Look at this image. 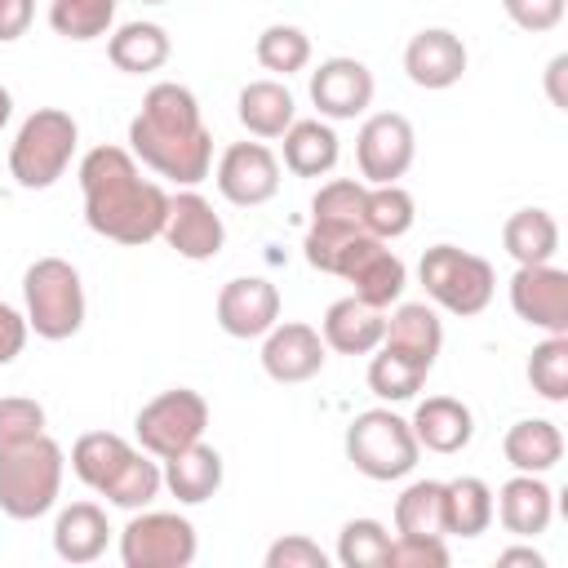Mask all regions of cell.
<instances>
[{
  "instance_id": "c3c4849f",
  "label": "cell",
  "mask_w": 568,
  "mask_h": 568,
  "mask_svg": "<svg viewBox=\"0 0 568 568\" xmlns=\"http://www.w3.org/2000/svg\"><path fill=\"white\" fill-rule=\"evenodd\" d=\"M497 564H501V568H515V564H524V568H546L541 550H532V546H506V550L497 555Z\"/></svg>"
},
{
  "instance_id": "8fae6325",
  "label": "cell",
  "mask_w": 568,
  "mask_h": 568,
  "mask_svg": "<svg viewBox=\"0 0 568 568\" xmlns=\"http://www.w3.org/2000/svg\"><path fill=\"white\" fill-rule=\"evenodd\" d=\"M413 155H417V133L399 111H377L355 133V164L364 186L399 182L413 169Z\"/></svg>"
},
{
  "instance_id": "83f0119b",
  "label": "cell",
  "mask_w": 568,
  "mask_h": 568,
  "mask_svg": "<svg viewBox=\"0 0 568 568\" xmlns=\"http://www.w3.org/2000/svg\"><path fill=\"white\" fill-rule=\"evenodd\" d=\"M235 111L253 138H280L297 120V102H293L288 84H280V80H248L240 89Z\"/></svg>"
},
{
  "instance_id": "ab89813d",
  "label": "cell",
  "mask_w": 568,
  "mask_h": 568,
  "mask_svg": "<svg viewBox=\"0 0 568 568\" xmlns=\"http://www.w3.org/2000/svg\"><path fill=\"white\" fill-rule=\"evenodd\" d=\"M390 532L377 519H346L337 532V564L342 568H386Z\"/></svg>"
},
{
  "instance_id": "d4e9b609",
  "label": "cell",
  "mask_w": 568,
  "mask_h": 568,
  "mask_svg": "<svg viewBox=\"0 0 568 568\" xmlns=\"http://www.w3.org/2000/svg\"><path fill=\"white\" fill-rule=\"evenodd\" d=\"M280 138H284V169L293 178H324V173H333V164L342 155L333 124L320 120V115L315 120H293Z\"/></svg>"
},
{
  "instance_id": "b9f144b4",
  "label": "cell",
  "mask_w": 568,
  "mask_h": 568,
  "mask_svg": "<svg viewBox=\"0 0 568 568\" xmlns=\"http://www.w3.org/2000/svg\"><path fill=\"white\" fill-rule=\"evenodd\" d=\"M386 568H448V546L444 537H390Z\"/></svg>"
},
{
  "instance_id": "5b68a950",
  "label": "cell",
  "mask_w": 568,
  "mask_h": 568,
  "mask_svg": "<svg viewBox=\"0 0 568 568\" xmlns=\"http://www.w3.org/2000/svg\"><path fill=\"white\" fill-rule=\"evenodd\" d=\"M27 328L44 342H67L84 328V284L67 257H36L22 275Z\"/></svg>"
},
{
  "instance_id": "d590c367",
  "label": "cell",
  "mask_w": 568,
  "mask_h": 568,
  "mask_svg": "<svg viewBox=\"0 0 568 568\" xmlns=\"http://www.w3.org/2000/svg\"><path fill=\"white\" fill-rule=\"evenodd\" d=\"M426 373H430V368L413 364L408 355H399V351H390V346H377V355L368 359V390H373L377 399H386V404H404V399H413V395L422 390Z\"/></svg>"
},
{
  "instance_id": "ee69618b",
  "label": "cell",
  "mask_w": 568,
  "mask_h": 568,
  "mask_svg": "<svg viewBox=\"0 0 568 568\" xmlns=\"http://www.w3.org/2000/svg\"><path fill=\"white\" fill-rule=\"evenodd\" d=\"M501 9L519 31H532V36L555 31L564 22V0H501Z\"/></svg>"
},
{
  "instance_id": "e0dca14e",
  "label": "cell",
  "mask_w": 568,
  "mask_h": 568,
  "mask_svg": "<svg viewBox=\"0 0 568 568\" xmlns=\"http://www.w3.org/2000/svg\"><path fill=\"white\" fill-rule=\"evenodd\" d=\"M324 359H328V346H324L320 328H311L302 320H288V324H275L271 333H262V368L280 386L311 382L324 368Z\"/></svg>"
},
{
  "instance_id": "5bb4252c",
  "label": "cell",
  "mask_w": 568,
  "mask_h": 568,
  "mask_svg": "<svg viewBox=\"0 0 568 568\" xmlns=\"http://www.w3.org/2000/svg\"><path fill=\"white\" fill-rule=\"evenodd\" d=\"M373 71L359 58H324L311 71V102L320 111V120H355L373 106Z\"/></svg>"
},
{
  "instance_id": "681fc988",
  "label": "cell",
  "mask_w": 568,
  "mask_h": 568,
  "mask_svg": "<svg viewBox=\"0 0 568 568\" xmlns=\"http://www.w3.org/2000/svg\"><path fill=\"white\" fill-rule=\"evenodd\" d=\"M9 115H13V93H9L4 84H0V129L9 124Z\"/></svg>"
},
{
  "instance_id": "9a60e30c",
  "label": "cell",
  "mask_w": 568,
  "mask_h": 568,
  "mask_svg": "<svg viewBox=\"0 0 568 568\" xmlns=\"http://www.w3.org/2000/svg\"><path fill=\"white\" fill-rule=\"evenodd\" d=\"M169 248L186 262H209L222 253L226 244V222L217 217V209L200 195V191H178L169 195V217H164V231Z\"/></svg>"
},
{
  "instance_id": "603a6c76",
  "label": "cell",
  "mask_w": 568,
  "mask_h": 568,
  "mask_svg": "<svg viewBox=\"0 0 568 568\" xmlns=\"http://www.w3.org/2000/svg\"><path fill=\"white\" fill-rule=\"evenodd\" d=\"M111 524L98 501H71L53 519V555L62 564H93L106 555Z\"/></svg>"
},
{
  "instance_id": "cb8c5ba5",
  "label": "cell",
  "mask_w": 568,
  "mask_h": 568,
  "mask_svg": "<svg viewBox=\"0 0 568 568\" xmlns=\"http://www.w3.org/2000/svg\"><path fill=\"white\" fill-rule=\"evenodd\" d=\"M222 475H226L222 453H217L213 444H204V439H195L191 448L164 457V488H169L182 506L209 501V497L222 488Z\"/></svg>"
},
{
  "instance_id": "d6a6232c",
  "label": "cell",
  "mask_w": 568,
  "mask_h": 568,
  "mask_svg": "<svg viewBox=\"0 0 568 568\" xmlns=\"http://www.w3.org/2000/svg\"><path fill=\"white\" fill-rule=\"evenodd\" d=\"M160 488H164V466H160V457L133 448V457L106 479L102 497H106L111 506H120V510H146V506L160 497Z\"/></svg>"
},
{
  "instance_id": "8992f818",
  "label": "cell",
  "mask_w": 568,
  "mask_h": 568,
  "mask_svg": "<svg viewBox=\"0 0 568 568\" xmlns=\"http://www.w3.org/2000/svg\"><path fill=\"white\" fill-rule=\"evenodd\" d=\"M417 280L435 306L448 315H479L497 293V271L488 257L457 248V244H430L417 262Z\"/></svg>"
},
{
  "instance_id": "bcb514c9",
  "label": "cell",
  "mask_w": 568,
  "mask_h": 568,
  "mask_svg": "<svg viewBox=\"0 0 568 568\" xmlns=\"http://www.w3.org/2000/svg\"><path fill=\"white\" fill-rule=\"evenodd\" d=\"M31 18H36V0H0V44L27 36Z\"/></svg>"
},
{
  "instance_id": "4dcf8cb0",
  "label": "cell",
  "mask_w": 568,
  "mask_h": 568,
  "mask_svg": "<svg viewBox=\"0 0 568 568\" xmlns=\"http://www.w3.org/2000/svg\"><path fill=\"white\" fill-rule=\"evenodd\" d=\"M129 457H133V444H129L124 435H115V430H84V435L71 444V470H75V479H80L84 488H93V493H102L106 479H111Z\"/></svg>"
},
{
  "instance_id": "8d00e7d4",
  "label": "cell",
  "mask_w": 568,
  "mask_h": 568,
  "mask_svg": "<svg viewBox=\"0 0 568 568\" xmlns=\"http://www.w3.org/2000/svg\"><path fill=\"white\" fill-rule=\"evenodd\" d=\"M120 0H49V27L62 40H98L111 31Z\"/></svg>"
},
{
  "instance_id": "74e56055",
  "label": "cell",
  "mask_w": 568,
  "mask_h": 568,
  "mask_svg": "<svg viewBox=\"0 0 568 568\" xmlns=\"http://www.w3.org/2000/svg\"><path fill=\"white\" fill-rule=\"evenodd\" d=\"M253 53L271 75H293V71H306V62H311V36L293 22H271L257 36Z\"/></svg>"
},
{
  "instance_id": "30bf717a",
  "label": "cell",
  "mask_w": 568,
  "mask_h": 568,
  "mask_svg": "<svg viewBox=\"0 0 568 568\" xmlns=\"http://www.w3.org/2000/svg\"><path fill=\"white\" fill-rule=\"evenodd\" d=\"M195 550V524L178 510H133V519L120 528L124 568H186Z\"/></svg>"
},
{
  "instance_id": "277c9868",
  "label": "cell",
  "mask_w": 568,
  "mask_h": 568,
  "mask_svg": "<svg viewBox=\"0 0 568 568\" xmlns=\"http://www.w3.org/2000/svg\"><path fill=\"white\" fill-rule=\"evenodd\" d=\"M75 142H80V124L71 111L62 106H36L22 129L13 133V146H9V173L22 191H44L53 186L71 155H75Z\"/></svg>"
},
{
  "instance_id": "7c38bea8",
  "label": "cell",
  "mask_w": 568,
  "mask_h": 568,
  "mask_svg": "<svg viewBox=\"0 0 568 568\" xmlns=\"http://www.w3.org/2000/svg\"><path fill=\"white\" fill-rule=\"evenodd\" d=\"M217 191L235 209H257L280 191V160L266 142H231L217 155Z\"/></svg>"
},
{
  "instance_id": "7dc6e473",
  "label": "cell",
  "mask_w": 568,
  "mask_h": 568,
  "mask_svg": "<svg viewBox=\"0 0 568 568\" xmlns=\"http://www.w3.org/2000/svg\"><path fill=\"white\" fill-rule=\"evenodd\" d=\"M564 75H568V53H555V58L546 62V93H550V106H559V111H568Z\"/></svg>"
},
{
  "instance_id": "836d02e7",
  "label": "cell",
  "mask_w": 568,
  "mask_h": 568,
  "mask_svg": "<svg viewBox=\"0 0 568 568\" xmlns=\"http://www.w3.org/2000/svg\"><path fill=\"white\" fill-rule=\"evenodd\" d=\"M395 532L444 537V484L439 479H413L395 497Z\"/></svg>"
},
{
  "instance_id": "f1b7e54d",
  "label": "cell",
  "mask_w": 568,
  "mask_h": 568,
  "mask_svg": "<svg viewBox=\"0 0 568 568\" xmlns=\"http://www.w3.org/2000/svg\"><path fill=\"white\" fill-rule=\"evenodd\" d=\"M501 248L515 257V266L555 262L559 253V222L550 209H519L501 226Z\"/></svg>"
},
{
  "instance_id": "52a82bcc",
  "label": "cell",
  "mask_w": 568,
  "mask_h": 568,
  "mask_svg": "<svg viewBox=\"0 0 568 568\" xmlns=\"http://www.w3.org/2000/svg\"><path fill=\"white\" fill-rule=\"evenodd\" d=\"M417 457H422L417 435L399 413L364 408V413L351 417V426H346V462L364 479H377V484L404 479V475H413Z\"/></svg>"
},
{
  "instance_id": "3957f363",
  "label": "cell",
  "mask_w": 568,
  "mask_h": 568,
  "mask_svg": "<svg viewBox=\"0 0 568 568\" xmlns=\"http://www.w3.org/2000/svg\"><path fill=\"white\" fill-rule=\"evenodd\" d=\"M67 475V453L58 439L36 435L18 448H0V510L18 524H31L58 506Z\"/></svg>"
},
{
  "instance_id": "f6af8a7d",
  "label": "cell",
  "mask_w": 568,
  "mask_h": 568,
  "mask_svg": "<svg viewBox=\"0 0 568 568\" xmlns=\"http://www.w3.org/2000/svg\"><path fill=\"white\" fill-rule=\"evenodd\" d=\"M27 315L18 311V306H9V302H0V368L4 364H13L18 355H22V346H27Z\"/></svg>"
},
{
  "instance_id": "f35d334b",
  "label": "cell",
  "mask_w": 568,
  "mask_h": 568,
  "mask_svg": "<svg viewBox=\"0 0 568 568\" xmlns=\"http://www.w3.org/2000/svg\"><path fill=\"white\" fill-rule=\"evenodd\" d=\"M528 382L541 399L564 404L568 399V333H546V342L528 355Z\"/></svg>"
},
{
  "instance_id": "484cf974",
  "label": "cell",
  "mask_w": 568,
  "mask_h": 568,
  "mask_svg": "<svg viewBox=\"0 0 568 568\" xmlns=\"http://www.w3.org/2000/svg\"><path fill=\"white\" fill-rule=\"evenodd\" d=\"M501 453L524 475H546L564 457V430L550 417H524L501 435Z\"/></svg>"
},
{
  "instance_id": "f907efd6",
  "label": "cell",
  "mask_w": 568,
  "mask_h": 568,
  "mask_svg": "<svg viewBox=\"0 0 568 568\" xmlns=\"http://www.w3.org/2000/svg\"><path fill=\"white\" fill-rule=\"evenodd\" d=\"M142 4H169V0H142Z\"/></svg>"
},
{
  "instance_id": "4fadbf2b",
  "label": "cell",
  "mask_w": 568,
  "mask_h": 568,
  "mask_svg": "<svg viewBox=\"0 0 568 568\" xmlns=\"http://www.w3.org/2000/svg\"><path fill=\"white\" fill-rule=\"evenodd\" d=\"M510 306L524 324H532L541 333H568V271H559L555 262L515 266Z\"/></svg>"
},
{
  "instance_id": "60d3db41",
  "label": "cell",
  "mask_w": 568,
  "mask_h": 568,
  "mask_svg": "<svg viewBox=\"0 0 568 568\" xmlns=\"http://www.w3.org/2000/svg\"><path fill=\"white\" fill-rule=\"evenodd\" d=\"M36 435H44V408H40V399L4 395L0 399V448H18V444H27Z\"/></svg>"
},
{
  "instance_id": "7bdbcfd3",
  "label": "cell",
  "mask_w": 568,
  "mask_h": 568,
  "mask_svg": "<svg viewBox=\"0 0 568 568\" xmlns=\"http://www.w3.org/2000/svg\"><path fill=\"white\" fill-rule=\"evenodd\" d=\"M266 568H328V555L320 550V541L288 532L266 546Z\"/></svg>"
},
{
  "instance_id": "ffe728a7",
  "label": "cell",
  "mask_w": 568,
  "mask_h": 568,
  "mask_svg": "<svg viewBox=\"0 0 568 568\" xmlns=\"http://www.w3.org/2000/svg\"><path fill=\"white\" fill-rule=\"evenodd\" d=\"M382 333H386V311L359 302L355 293L337 297L320 320V337L337 355H373L382 346Z\"/></svg>"
},
{
  "instance_id": "6da1fadb",
  "label": "cell",
  "mask_w": 568,
  "mask_h": 568,
  "mask_svg": "<svg viewBox=\"0 0 568 568\" xmlns=\"http://www.w3.org/2000/svg\"><path fill=\"white\" fill-rule=\"evenodd\" d=\"M80 195H84V222L93 235L142 248L160 240L169 217V191L151 178H142L133 151L124 146H93L80 160Z\"/></svg>"
},
{
  "instance_id": "ba28073f",
  "label": "cell",
  "mask_w": 568,
  "mask_h": 568,
  "mask_svg": "<svg viewBox=\"0 0 568 568\" xmlns=\"http://www.w3.org/2000/svg\"><path fill=\"white\" fill-rule=\"evenodd\" d=\"M324 275L346 280L355 288V297L377 306V311L395 306L404 297V288H408V266L399 262V253H390L386 240H377L368 231H355L351 240H342V248L333 253Z\"/></svg>"
},
{
  "instance_id": "7402d4cb",
  "label": "cell",
  "mask_w": 568,
  "mask_h": 568,
  "mask_svg": "<svg viewBox=\"0 0 568 568\" xmlns=\"http://www.w3.org/2000/svg\"><path fill=\"white\" fill-rule=\"evenodd\" d=\"M382 346L408 355L422 368H435V359L444 351V324H439L435 306H426V302H395V311L386 315Z\"/></svg>"
},
{
  "instance_id": "ac0fdd59",
  "label": "cell",
  "mask_w": 568,
  "mask_h": 568,
  "mask_svg": "<svg viewBox=\"0 0 568 568\" xmlns=\"http://www.w3.org/2000/svg\"><path fill=\"white\" fill-rule=\"evenodd\" d=\"M466 62H470V53H466L462 36L448 31V27H422L404 44V71H408V80L417 89H430V93L453 89L466 75Z\"/></svg>"
},
{
  "instance_id": "d6986e66",
  "label": "cell",
  "mask_w": 568,
  "mask_h": 568,
  "mask_svg": "<svg viewBox=\"0 0 568 568\" xmlns=\"http://www.w3.org/2000/svg\"><path fill=\"white\" fill-rule=\"evenodd\" d=\"M493 515L501 519V528H506L510 537L532 541V537H541V532L550 528V519H555V493L546 488L541 475H524V470H515V475L497 488V497H493Z\"/></svg>"
},
{
  "instance_id": "1f68e13d",
  "label": "cell",
  "mask_w": 568,
  "mask_h": 568,
  "mask_svg": "<svg viewBox=\"0 0 568 568\" xmlns=\"http://www.w3.org/2000/svg\"><path fill=\"white\" fill-rule=\"evenodd\" d=\"M364 182L359 178H333L311 195V226L315 231H364Z\"/></svg>"
},
{
  "instance_id": "2e32d148",
  "label": "cell",
  "mask_w": 568,
  "mask_h": 568,
  "mask_svg": "<svg viewBox=\"0 0 568 568\" xmlns=\"http://www.w3.org/2000/svg\"><path fill=\"white\" fill-rule=\"evenodd\" d=\"M213 311H217V324L226 337L248 342L280 324V288L266 275H240V280L222 284Z\"/></svg>"
},
{
  "instance_id": "f546056e",
  "label": "cell",
  "mask_w": 568,
  "mask_h": 568,
  "mask_svg": "<svg viewBox=\"0 0 568 568\" xmlns=\"http://www.w3.org/2000/svg\"><path fill=\"white\" fill-rule=\"evenodd\" d=\"M493 524V488L479 475L444 484V537H479Z\"/></svg>"
},
{
  "instance_id": "4316f807",
  "label": "cell",
  "mask_w": 568,
  "mask_h": 568,
  "mask_svg": "<svg viewBox=\"0 0 568 568\" xmlns=\"http://www.w3.org/2000/svg\"><path fill=\"white\" fill-rule=\"evenodd\" d=\"M173 53V40L160 22H124L111 31L106 40V58L115 71L124 75H146V71H160Z\"/></svg>"
},
{
  "instance_id": "7a4b0ae2",
  "label": "cell",
  "mask_w": 568,
  "mask_h": 568,
  "mask_svg": "<svg viewBox=\"0 0 568 568\" xmlns=\"http://www.w3.org/2000/svg\"><path fill=\"white\" fill-rule=\"evenodd\" d=\"M129 151L178 186L204 182L213 169V133L200 115V98L178 80L151 84L142 111L129 120Z\"/></svg>"
},
{
  "instance_id": "44dd1931",
  "label": "cell",
  "mask_w": 568,
  "mask_h": 568,
  "mask_svg": "<svg viewBox=\"0 0 568 568\" xmlns=\"http://www.w3.org/2000/svg\"><path fill=\"white\" fill-rule=\"evenodd\" d=\"M408 426L417 435V448L439 453V457H453V453H462L475 439V413L462 399H453V395H426L413 408Z\"/></svg>"
},
{
  "instance_id": "9c48e42d",
  "label": "cell",
  "mask_w": 568,
  "mask_h": 568,
  "mask_svg": "<svg viewBox=\"0 0 568 568\" xmlns=\"http://www.w3.org/2000/svg\"><path fill=\"white\" fill-rule=\"evenodd\" d=\"M209 430V399L191 386H173V390H160L155 399H146L133 417V435H138V448L151 453V457H173L182 448H191L195 439H204Z\"/></svg>"
},
{
  "instance_id": "e575fe53",
  "label": "cell",
  "mask_w": 568,
  "mask_h": 568,
  "mask_svg": "<svg viewBox=\"0 0 568 568\" xmlns=\"http://www.w3.org/2000/svg\"><path fill=\"white\" fill-rule=\"evenodd\" d=\"M417 222V204L413 195L399 186V182H386V186H368L364 191V231L377 235V240H399L408 235Z\"/></svg>"
}]
</instances>
